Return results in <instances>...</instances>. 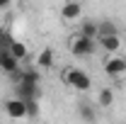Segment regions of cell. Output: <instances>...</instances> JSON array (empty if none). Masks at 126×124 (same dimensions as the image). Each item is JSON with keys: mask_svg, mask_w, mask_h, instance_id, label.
I'll return each mask as SVG.
<instances>
[{"mask_svg": "<svg viewBox=\"0 0 126 124\" xmlns=\"http://www.w3.org/2000/svg\"><path fill=\"white\" fill-rule=\"evenodd\" d=\"M63 83L68 85V88H73V90H78V93H87L90 88H92V78H90V73H85L82 68H63Z\"/></svg>", "mask_w": 126, "mask_h": 124, "instance_id": "6da1fadb", "label": "cell"}, {"mask_svg": "<svg viewBox=\"0 0 126 124\" xmlns=\"http://www.w3.org/2000/svg\"><path fill=\"white\" fill-rule=\"evenodd\" d=\"M68 46H70V54H73V56L85 59V56H92L94 51H97V41L85 39V37H80V34H73L70 41H68Z\"/></svg>", "mask_w": 126, "mask_h": 124, "instance_id": "7a4b0ae2", "label": "cell"}, {"mask_svg": "<svg viewBox=\"0 0 126 124\" xmlns=\"http://www.w3.org/2000/svg\"><path fill=\"white\" fill-rule=\"evenodd\" d=\"M17 97L22 102H39L41 100V85H34V83H17Z\"/></svg>", "mask_w": 126, "mask_h": 124, "instance_id": "3957f363", "label": "cell"}, {"mask_svg": "<svg viewBox=\"0 0 126 124\" xmlns=\"http://www.w3.org/2000/svg\"><path fill=\"white\" fill-rule=\"evenodd\" d=\"M102 71L109 78L126 76V56H109V59L104 61V66H102Z\"/></svg>", "mask_w": 126, "mask_h": 124, "instance_id": "277c9868", "label": "cell"}, {"mask_svg": "<svg viewBox=\"0 0 126 124\" xmlns=\"http://www.w3.org/2000/svg\"><path fill=\"white\" fill-rule=\"evenodd\" d=\"M5 112H7V117L10 119H27V102H22L19 97H10V100H5Z\"/></svg>", "mask_w": 126, "mask_h": 124, "instance_id": "5b68a950", "label": "cell"}, {"mask_svg": "<svg viewBox=\"0 0 126 124\" xmlns=\"http://www.w3.org/2000/svg\"><path fill=\"white\" fill-rule=\"evenodd\" d=\"M97 46L107 51L109 56H116L121 51V37L119 34H109V37H97Z\"/></svg>", "mask_w": 126, "mask_h": 124, "instance_id": "8992f818", "label": "cell"}, {"mask_svg": "<svg viewBox=\"0 0 126 124\" xmlns=\"http://www.w3.org/2000/svg\"><path fill=\"white\" fill-rule=\"evenodd\" d=\"M0 71L7 73V76H17L19 73V61L12 59L10 51H0Z\"/></svg>", "mask_w": 126, "mask_h": 124, "instance_id": "52a82bcc", "label": "cell"}, {"mask_svg": "<svg viewBox=\"0 0 126 124\" xmlns=\"http://www.w3.org/2000/svg\"><path fill=\"white\" fill-rule=\"evenodd\" d=\"M82 17V5L80 2H63L61 7V20H65V22H73V20H80Z\"/></svg>", "mask_w": 126, "mask_h": 124, "instance_id": "ba28073f", "label": "cell"}, {"mask_svg": "<svg viewBox=\"0 0 126 124\" xmlns=\"http://www.w3.org/2000/svg\"><path fill=\"white\" fill-rule=\"evenodd\" d=\"M56 63V54H53V49H41L39 54H36V68L39 71H48L51 66Z\"/></svg>", "mask_w": 126, "mask_h": 124, "instance_id": "9c48e42d", "label": "cell"}, {"mask_svg": "<svg viewBox=\"0 0 126 124\" xmlns=\"http://www.w3.org/2000/svg\"><path fill=\"white\" fill-rule=\"evenodd\" d=\"M17 83H34V85H41V76H39V68H24L19 71L15 78Z\"/></svg>", "mask_w": 126, "mask_h": 124, "instance_id": "30bf717a", "label": "cell"}, {"mask_svg": "<svg viewBox=\"0 0 126 124\" xmlns=\"http://www.w3.org/2000/svg\"><path fill=\"white\" fill-rule=\"evenodd\" d=\"M10 54H12V59H15V61H24V59H29V49H27V44H24V41H19V39H15V41H12Z\"/></svg>", "mask_w": 126, "mask_h": 124, "instance_id": "8fae6325", "label": "cell"}, {"mask_svg": "<svg viewBox=\"0 0 126 124\" xmlns=\"http://www.w3.org/2000/svg\"><path fill=\"white\" fill-rule=\"evenodd\" d=\"M80 37H85V39H92V41H97V22H92V20H85L82 24H80Z\"/></svg>", "mask_w": 126, "mask_h": 124, "instance_id": "7c38bea8", "label": "cell"}, {"mask_svg": "<svg viewBox=\"0 0 126 124\" xmlns=\"http://www.w3.org/2000/svg\"><path fill=\"white\" fill-rule=\"evenodd\" d=\"M109 34H119L116 24H114L111 20H102V22L97 24V37H109Z\"/></svg>", "mask_w": 126, "mask_h": 124, "instance_id": "4fadbf2b", "label": "cell"}, {"mask_svg": "<svg viewBox=\"0 0 126 124\" xmlns=\"http://www.w3.org/2000/svg\"><path fill=\"white\" fill-rule=\"evenodd\" d=\"M111 102H114V90H111V88H102V90L97 93V105H99V107H109Z\"/></svg>", "mask_w": 126, "mask_h": 124, "instance_id": "5bb4252c", "label": "cell"}, {"mask_svg": "<svg viewBox=\"0 0 126 124\" xmlns=\"http://www.w3.org/2000/svg\"><path fill=\"white\" fill-rule=\"evenodd\" d=\"M12 41H15L12 32H7V29H2V27H0V51H10Z\"/></svg>", "mask_w": 126, "mask_h": 124, "instance_id": "9a60e30c", "label": "cell"}, {"mask_svg": "<svg viewBox=\"0 0 126 124\" xmlns=\"http://www.w3.org/2000/svg\"><path fill=\"white\" fill-rule=\"evenodd\" d=\"M78 112H80V117H82L85 122H94V109H92V105L80 102V105H78Z\"/></svg>", "mask_w": 126, "mask_h": 124, "instance_id": "2e32d148", "label": "cell"}, {"mask_svg": "<svg viewBox=\"0 0 126 124\" xmlns=\"http://www.w3.org/2000/svg\"><path fill=\"white\" fill-rule=\"evenodd\" d=\"M39 112H41L39 102H27V119H36V117H39Z\"/></svg>", "mask_w": 126, "mask_h": 124, "instance_id": "e0dca14e", "label": "cell"}, {"mask_svg": "<svg viewBox=\"0 0 126 124\" xmlns=\"http://www.w3.org/2000/svg\"><path fill=\"white\" fill-rule=\"evenodd\" d=\"M10 7V0H0V10H7Z\"/></svg>", "mask_w": 126, "mask_h": 124, "instance_id": "ac0fdd59", "label": "cell"}]
</instances>
